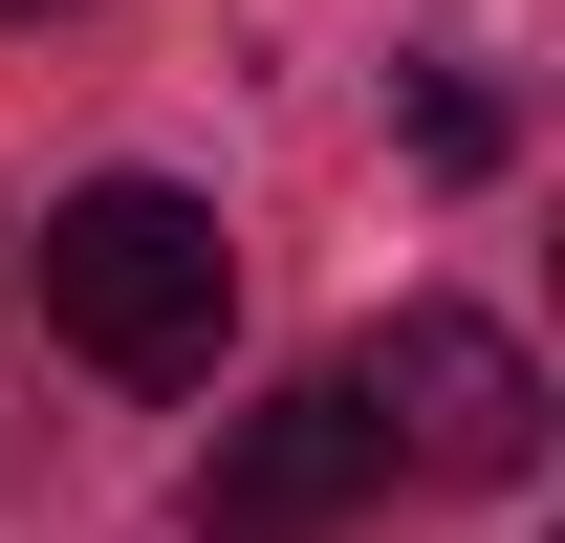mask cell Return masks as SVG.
Here are the masks:
<instances>
[{
  "instance_id": "1",
  "label": "cell",
  "mask_w": 565,
  "mask_h": 543,
  "mask_svg": "<svg viewBox=\"0 0 565 543\" xmlns=\"http://www.w3.org/2000/svg\"><path fill=\"white\" fill-rule=\"evenodd\" d=\"M44 327H66L109 392H196L217 348H239V239H217V196L87 174V196L44 217Z\"/></svg>"
},
{
  "instance_id": "2",
  "label": "cell",
  "mask_w": 565,
  "mask_h": 543,
  "mask_svg": "<svg viewBox=\"0 0 565 543\" xmlns=\"http://www.w3.org/2000/svg\"><path fill=\"white\" fill-rule=\"evenodd\" d=\"M349 392H370V435L414 478H522L544 457V370H522L479 305H392V327L349 348Z\"/></svg>"
},
{
  "instance_id": "3",
  "label": "cell",
  "mask_w": 565,
  "mask_h": 543,
  "mask_svg": "<svg viewBox=\"0 0 565 543\" xmlns=\"http://www.w3.org/2000/svg\"><path fill=\"white\" fill-rule=\"evenodd\" d=\"M370 500H392V435H370V392H349V370L262 392V413L196 457V543H349Z\"/></svg>"
},
{
  "instance_id": "4",
  "label": "cell",
  "mask_w": 565,
  "mask_h": 543,
  "mask_svg": "<svg viewBox=\"0 0 565 543\" xmlns=\"http://www.w3.org/2000/svg\"><path fill=\"white\" fill-rule=\"evenodd\" d=\"M392 131H414L435 196H479V174H500V87H479V66H392Z\"/></svg>"
},
{
  "instance_id": "5",
  "label": "cell",
  "mask_w": 565,
  "mask_h": 543,
  "mask_svg": "<svg viewBox=\"0 0 565 543\" xmlns=\"http://www.w3.org/2000/svg\"><path fill=\"white\" fill-rule=\"evenodd\" d=\"M0 22H44V0H0Z\"/></svg>"
}]
</instances>
